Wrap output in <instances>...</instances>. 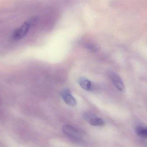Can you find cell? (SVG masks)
Returning a JSON list of instances; mask_svg holds the SVG:
<instances>
[{
	"mask_svg": "<svg viewBox=\"0 0 147 147\" xmlns=\"http://www.w3.org/2000/svg\"><path fill=\"white\" fill-rule=\"evenodd\" d=\"M37 21V18H34L26 21L21 26L13 31L12 38L15 40L22 39L27 34L30 29L36 24Z\"/></svg>",
	"mask_w": 147,
	"mask_h": 147,
	"instance_id": "cell-1",
	"label": "cell"
},
{
	"mask_svg": "<svg viewBox=\"0 0 147 147\" xmlns=\"http://www.w3.org/2000/svg\"><path fill=\"white\" fill-rule=\"evenodd\" d=\"M107 74L115 87L120 92H124L125 91L124 84L120 76L113 70H109Z\"/></svg>",
	"mask_w": 147,
	"mask_h": 147,
	"instance_id": "cell-2",
	"label": "cell"
},
{
	"mask_svg": "<svg viewBox=\"0 0 147 147\" xmlns=\"http://www.w3.org/2000/svg\"><path fill=\"white\" fill-rule=\"evenodd\" d=\"M83 118L90 125L94 126H102L105 124L104 120L100 118L90 112H86L83 114Z\"/></svg>",
	"mask_w": 147,
	"mask_h": 147,
	"instance_id": "cell-3",
	"label": "cell"
},
{
	"mask_svg": "<svg viewBox=\"0 0 147 147\" xmlns=\"http://www.w3.org/2000/svg\"><path fill=\"white\" fill-rule=\"evenodd\" d=\"M62 130L66 135L74 139H80L82 137V132L72 125H64L63 127Z\"/></svg>",
	"mask_w": 147,
	"mask_h": 147,
	"instance_id": "cell-4",
	"label": "cell"
},
{
	"mask_svg": "<svg viewBox=\"0 0 147 147\" xmlns=\"http://www.w3.org/2000/svg\"><path fill=\"white\" fill-rule=\"evenodd\" d=\"M61 96L65 103L70 106H75L76 105V100L71 94V91L68 88L63 89L61 93Z\"/></svg>",
	"mask_w": 147,
	"mask_h": 147,
	"instance_id": "cell-5",
	"label": "cell"
},
{
	"mask_svg": "<svg viewBox=\"0 0 147 147\" xmlns=\"http://www.w3.org/2000/svg\"><path fill=\"white\" fill-rule=\"evenodd\" d=\"M78 83L82 88L86 91H93L96 87V85L94 83L84 77H81L79 78Z\"/></svg>",
	"mask_w": 147,
	"mask_h": 147,
	"instance_id": "cell-6",
	"label": "cell"
},
{
	"mask_svg": "<svg viewBox=\"0 0 147 147\" xmlns=\"http://www.w3.org/2000/svg\"><path fill=\"white\" fill-rule=\"evenodd\" d=\"M136 132L139 136L146 138L147 136V129L142 126H138L136 128Z\"/></svg>",
	"mask_w": 147,
	"mask_h": 147,
	"instance_id": "cell-7",
	"label": "cell"
},
{
	"mask_svg": "<svg viewBox=\"0 0 147 147\" xmlns=\"http://www.w3.org/2000/svg\"><path fill=\"white\" fill-rule=\"evenodd\" d=\"M85 47L88 49L93 51V52H97L99 50V47L97 45L93 43H88L85 45Z\"/></svg>",
	"mask_w": 147,
	"mask_h": 147,
	"instance_id": "cell-8",
	"label": "cell"
}]
</instances>
